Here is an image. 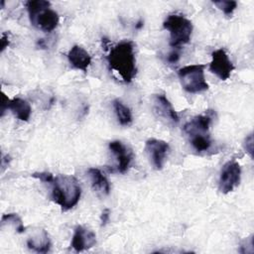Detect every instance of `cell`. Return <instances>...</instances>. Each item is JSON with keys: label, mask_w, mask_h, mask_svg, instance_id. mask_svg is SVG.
<instances>
[{"label": "cell", "mask_w": 254, "mask_h": 254, "mask_svg": "<svg viewBox=\"0 0 254 254\" xmlns=\"http://www.w3.org/2000/svg\"><path fill=\"white\" fill-rule=\"evenodd\" d=\"M107 63L109 68L117 72L124 82H131L137 72L133 42L122 41L114 46L107 56Z\"/></svg>", "instance_id": "6da1fadb"}, {"label": "cell", "mask_w": 254, "mask_h": 254, "mask_svg": "<svg viewBox=\"0 0 254 254\" xmlns=\"http://www.w3.org/2000/svg\"><path fill=\"white\" fill-rule=\"evenodd\" d=\"M52 200L64 211L77 204L81 195V188L75 177L70 175H57L51 182Z\"/></svg>", "instance_id": "7a4b0ae2"}, {"label": "cell", "mask_w": 254, "mask_h": 254, "mask_svg": "<svg viewBox=\"0 0 254 254\" xmlns=\"http://www.w3.org/2000/svg\"><path fill=\"white\" fill-rule=\"evenodd\" d=\"M50 6L51 3L46 0H29L26 2L31 24L45 33L53 32L60 22L59 14Z\"/></svg>", "instance_id": "3957f363"}, {"label": "cell", "mask_w": 254, "mask_h": 254, "mask_svg": "<svg viewBox=\"0 0 254 254\" xmlns=\"http://www.w3.org/2000/svg\"><path fill=\"white\" fill-rule=\"evenodd\" d=\"M163 27L170 33L169 44L173 49H181L190 42L192 33V23L181 14H170L163 23Z\"/></svg>", "instance_id": "277c9868"}, {"label": "cell", "mask_w": 254, "mask_h": 254, "mask_svg": "<svg viewBox=\"0 0 254 254\" xmlns=\"http://www.w3.org/2000/svg\"><path fill=\"white\" fill-rule=\"evenodd\" d=\"M178 76L187 92L198 93L208 89V83L204 76V64L186 65L178 70Z\"/></svg>", "instance_id": "5b68a950"}, {"label": "cell", "mask_w": 254, "mask_h": 254, "mask_svg": "<svg viewBox=\"0 0 254 254\" xmlns=\"http://www.w3.org/2000/svg\"><path fill=\"white\" fill-rule=\"evenodd\" d=\"M241 180V167L239 163L235 160L228 161L225 163L221 169L219 181H218V190L222 193H228L234 190Z\"/></svg>", "instance_id": "8992f818"}, {"label": "cell", "mask_w": 254, "mask_h": 254, "mask_svg": "<svg viewBox=\"0 0 254 254\" xmlns=\"http://www.w3.org/2000/svg\"><path fill=\"white\" fill-rule=\"evenodd\" d=\"M212 121V113L210 110L203 114H199L188 121L184 127L183 131L188 136L189 140L198 137H210L209 127Z\"/></svg>", "instance_id": "52a82bcc"}, {"label": "cell", "mask_w": 254, "mask_h": 254, "mask_svg": "<svg viewBox=\"0 0 254 254\" xmlns=\"http://www.w3.org/2000/svg\"><path fill=\"white\" fill-rule=\"evenodd\" d=\"M145 152L155 170H162L170 152V145L163 140L151 138L145 143Z\"/></svg>", "instance_id": "ba28073f"}, {"label": "cell", "mask_w": 254, "mask_h": 254, "mask_svg": "<svg viewBox=\"0 0 254 254\" xmlns=\"http://www.w3.org/2000/svg\"><path fill=\"white\" fill-rule=\"evenodd\" d=\"M153 111L157 118L167 125L175 126L179 123L180 117L170 100L165 94H155L153 97Z\"/></svg>", "instance_id": "9c48e42d"}, {"label": "cell", "mask_w": 254, "mask_h": 254, "mask_svg": "<svg viewBox=\"0 0 254 254\" xmlns=\"http://www.w3.org/2000/svg\"><path fill=\"white\" fill-rule=\"evenodd\" d=\"M234 69L232 62L224 49H217L211 54V62L209 63V70L219 79L226 80L230 77Z\"/></svg>", "instance_id": "30bf717a"}, {"label": "cell", "mask_w": 254, "mask_h": 254, "mask_svg": "<svg viewBox=\"0 0 254 254\" xmlns=\"http://www.w3.org/2000/svg\"><path fill=\"white\" fill-rule=\"evenodd\" d=\"M108 147L116 160L115 171L120 174H125L129 170L133 161L134 156L132 150L119 140L111 141Z\"/></svg>", "instance_id": "8fae6325"}, {"label": "cell", "mask_w": 254, "mask_h": 254, "mask_svg": "<svg viewBox=\"0 0 254 254\" xmlns=\"http://www.w3.org/2000/svg\"><path fill=\"white\" fill-rule=\"evenodd\" d=\"M95 243H96V235L92 230L82 225H77L74 228L73 235L71 238V243H70V246L74 251L81 252V251L90 249L95 245Z\"/></svg>", "instance_id": "7c38bea8"}, {"label": "cell", "mask_w": 254, "mask_h": 254, "mask_svg": "<svg viewBox=\"0 0 254 254\" xmlns=\"http://www.w3.org/2000/svg\"><path fill=\"white\" fill-rule=\"evenodd\" d=\"M66 57H67L68 63L73 68L82 70L83 72L87 71L88 66L91 64V57L88 54V52L84 48L78 45H74L68 51Z\"/></svg>", "instance_id": "4fadbf2b"}, {"label": "cell", "mask_w": 254, "mask_h": 254, "mask_svg": "<svg viewBox=\"0 0 254 254\" xmlns=\"http://www.w3.org/2000/svg\"><path fill=\"white\" fill-rule=\"evenodd\" d=\"M51 239L45 229H38L27 239L29 249L38 253H47L51 248Z\"/></svg>", "instance_id": "5bb4252c"}, {"label": "cell", "mask_w": 254, "mask_h": 254, "mask_svg": "<svg viewBox=\"0 0 254 254\" xmlns=\"http://www.w3.org/2000/svg\"><path fill=\"white\" fill-rule=\"evenodd\" d=\"M87 174L94 191L101 195H107L110 192V184L105 175L97 168H89Z\"/></svg>", "instance_id": "9a60e30c"}, {"label": "cell", "mask_w": 254, "mask_h": 254, "mask_svg": "<svg viewBox=\"0 0 254 254\" xmlns=\"http://www.w3.org/2000/svg\"><path fill=\"white\" fill-rule=\"evenodd\" d=\"M8 109L21 121H28L32 113L30 103L20 97L9 99Z\"/></svg>", "instance_id": "2e32d148"}, {"label": "cell", "mask_w": 254, "mask_h": 254, "mask_svg": "<svg viewBox=\"0 0 254 254\" xmlns=\"http://www.w3.org/2000/svg\"><path fill=\"white\" fill-rule=\"evenodd\" d=\"M114 112L116 114L117 120L120 125L122 126H129L132 124L133 118L131 110L128 106H126L121 100L114 99L112 102Z\"/></svg>", "instance_id": "e0dca14e"}, {"label": "cell", "mask_w": 254, "mask_h": 254, "mask_svg": "<svg viewBox=\"0 0 254 254\" xmlns=\"http://www.w3.org/2000/svg\"><path fill=\"white\" fill-rule=\"evenodd\" d=\"M6 222L12 223L19 233L25 231V227H24V224L22 222V219H21V217L17 213H7V214H4L2 216V218H1V225H3Z\"/></svg>", "instance_id": "ac0fdd59"}, {"label": "cell", "mask_w": 254, "mask_h": 254, "mask_svg": "<svg viewBox=\"0 0 254 254\" xmlns=\"http://www.w3.org/2000/svg\"><path fill=\"white\" fill-rule=\"evenodd\" d=\"M213 4L219 9L221 10L226 16H231L232 13L234 12V10L237 7V2L236 1H224V0H220V1H213Z\"/></svg>", "instance_id": "d6986e66"}, {"label": "cell", "mask_w": 254, "mask_h": 254, "mask_svg": "<svg viewBox=\"0 0 254 254\" xmlns=\"http://www.w3.org/2000/svg\"><path fill=\"white\" fill-rule=\"evenodd\" d=\"M32 177L39 179L41 182L49 183V184H51V182H52V181H53V179H54V175H53V174H51V173H48V172L34 173V174H32Z\"/></svg>", "instance_id": "ffe728a7"}, {"label": "cell", "mask_w": 254, "mask_h": 254, "mask_svg": "<svg viewBox=\"0 0 254 254\" xmlns=\"http://www.w3.org/2000/svg\"><path fill=\"white\" fill-rule=\"evenodd\" d=\"M244 149L246 150V152L250 155V157L252 158V153H253V136L252 134H249L245 140H244Z\"/></svg>", "instance_id": "44dd1931"}, {"label": "cell", "mask_w": 254, "mask_h": 254, "mask_svg": "<svg viewBox=\"0 0 254 254\" xmlns=\"http://www.w3.org/2000/svg\"><path fill=\"white\" fill-rule=\"evenodd\" d=\"M180 49H174V51L172 53H170V55L168 56V61L170 63H177L180 59Z\"/></svg>", "instance_id": "7402d4cb"}, {"label": "cell", "mask_w": 254, "mask_h": 254, "mask_svg": "<svg viewBox=\"0 0 254 254\" xmlns=\"http://www.w3.org/2000/svg\"><path fill=\"white\" fill-rule=\"evenodd\" d=\"M8 102L9 98L6 96L5 93H2V103H1V116H3L6 109H8Z\"/></svg>", "instance_id": "603a6c76"}, {"label": "cell", "mask_w": 254, "mask_h": 254, "mask_svg": "<svg viewBox=\"0 0 254 254\" xmlns=\"http://www.w3.org/2000/svg\"><path fill=\"white\" fill-rule=\"evenodd\" d=\"M109 213H110V211L107 208L102 211V213H101V225H105L108 222V220H109Z\"/></svg>", "instance_id": "cb8c5ba5"}, {"label": "cell", "mask_w": 254, "mask_h": 254, "mask_svg": "<svg viewBox=\"0 0 254 254\" xmlns=\"http://www.w3.org/2000/svg\"><path fill=\"white\" fill-rule=\"evenodd\" d=\"M0 42H1V53L8 47V45H9V40H8V36H6L5 34H3L2 35V38H1V40H0Z\"/></svg>", "instance_id": "d4e9b609"}, {"label": "cell", "mask_w": 254, "mask_h": 254, "mask_svg": "<svg viewBox=\"0 0 254 254\" xmlns=\"http://www.w3.org/2000/svg\"><path fill=\"white\" fill-rule=\"evenodd\" d=\"M143 24H144V22H143L142 20H140V21H139V22L136 24L135 28H136V29H141V28L143 27Z\"/></svg>", "instance_id": "484cf974"}]
</instances>
